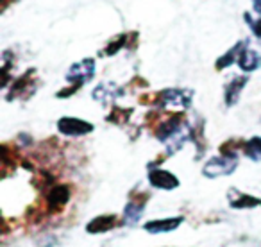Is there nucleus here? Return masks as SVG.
<instances>
[{
    "mask_svg": "<svg viewBox=\"0 0 261 247\" xmlns=\"http://www.w3.org/2000/svg\"><path fill=\"white\" fill-rule=\"evenodd\" d=\"M247 83H249V76H236L229 81L224 86V102L227 108L238 104L240 97H242V91L245 90Z\"/></svg>",
    "mask_w": 261,
    "mask_h": 247,
    "instance_id": "12",
    "label": "nucleus"
},
{
    "mask_svg": "<svg viewBox=\"0 0 261 247\" xmlns=\"http://www.w3.org/2000/svg\"><path fill=\"white\" fill-rule=\"evenodd\" d=\"M193 91L186 90V88H165V90L158 91L152 95H145L140 98L142 104L147 106H156L158 109H167V108H182L188 109L192 106Z\"/></svg>",
    "mask_w": 261,
    "mask_h": 247,
    "instance_id": "1",
    "label": "nucleus"
},
{
    "mask_svg": "<svg viewBox=\"0 0 261 247\" xmlns=\"http://www.w3.org/2000/svg\"><path fill=\"white\" fill-rule=\"evenodd\" d=\"M36 68H31L23 72L18 79H15L9 86L8 93H6V101H27L36 93L38 86H40V79L36 76Z\"/></svg>",
    "mask_w": 261,
    "mask_h": 247,
    "instance_id": "2",
    "label": "nucleus"
},
{
    "mask_svg": "<svg viewBox=\"0 0 261 247\" xmlns=\"http://www.w3.org/2000/svg\"><path fill=\"white\" fill-rule=\"evenodd\" d=\"M185 217H170V218H160V220H149L143 224V229L147 233H170V231H175L179 226L182 224Z\"/></svg>",
    "mask_w": 261,
    "mask_h": 247,
    "instance_id": "15",
    "label": "nucleus"
},
{
    "mask_svg": "<svg viewBox=\"0 0 261 247\" xmlns=\"http://www.w3.org/2000/svg\"><path fill=\"white\" fill-rule=\"evenodd\" d=\"M70 197H72V190H70L68 185H58L56 183L54 186L45 192V201H43V208L47 211V215H56L63 210V208L68 204Z\"/></svg>",
    "mask_w": 261,
    "mask_h": 247,
    "instance_id": "4",
    "label": "nucleus"
},
{
    "mask_svg": "<svg viewBox=\"0 0 261 247\" xmlns=\"http://www.w3.org/2000/svg\"><path fill=\"white\" fill-rule=\"evenodd\" d=\"M95 126L91 122H86L77 116H61L58 120V131L63 136H70V138H77V136H84L93 133Z\"/></svg>",
    "mask_w": 261,
    "mask_h": 247,
    "instance_id": "7",
    "label": "nucleus"
},
{
    "mask_svg": "<svg viewBox=\"0 0 261 247\" xmlns=\"http://www.w3.org/2000/svg\"><path fill=\"white\" fill-rule=\"evenodd\" d=\"M147 179H149L150 186H154V188H158V190H175L179 185H181L177 176L172 174V172H168V170H163V168H160V167L149 168Z\"/></svg>",
    "mask_w": 261,
    "mask_h": 247,
    "instance_id": "9",
    "label": "nucleus"
},
{
    "mask_svg": "<svg viewBox=\"0 0 261 247\" xmlns=\"http://www.w3.org/2000/svg\"><path fill=\"white\" fill-rule=\"evenodd\" d=\"M236 65H238L240 70H243L245 73L256 72L257 68H261V54L257 51H254V48L245 47L242 51V54H240Z\"/></svg>",
    "mask_w": 261,
    "mask_h": 247,
    "instance_id": "16",
    "label": "nucleus"
},
{
    "mask_svg": "<svg viewBox=\"0 0 261 247\" xmlns=\"http://www.w3.org/2000/svg\"><path fill=\"white\" fill-rule=\"evenodd\" d=\"M243 143H245V140L242 138H231L222 143L218 153L224 154V156H238V153L243 151Z\"/></svg>",
    "mask_w": 261,
    "mask_h": 247,
    "instance_id": "19",
    "label": "nucleus"
},
{
    "mask_svg": "<svg viewBox=\"0 0 261 247\" xmlns=\"http://www.w3.org/2000/svg\"><path fill=\"white\" fill-rule=\"evenodd\" d=\"M245 47H249V40H240L236 45H232L231 48H229L227 52H224V54L220 56V58L215 61V68L218 70V72H222V70H225V68H229L231 65H234L236 61H238V58H240V54H242V51Z\"/></svg>",
    "mask_w": 261,
    "mask_h": 247,
    "instance_id": "14",
    "label": "nucleus"
},
{
    "mask_svg": "<svg viewBox=\"0 0 261 247\" xmlns=\"http://www.w3.org/2000/svg\"><path fill=\"white\" fill-rule=\"evenodd\" d=\"M149 197H150L149 192H140V190H133V192L129 193V203L125 204L123 213H122L123 226L125 224L133 226L142 218L143 210H145V204H147V201H149Z\"/></svg>",
    "mask_w": 261,
    "mask_h": 247,
    "instance_id": "5",
    "label": "nucleus"
},
{
    "mask_svg": "<svg viewBox=\"0 0 261 247\" xmlns=\"http://www.w3.org/2000/svg\"><path fill=\"white\" fill-rule=\"evenodd\" d=\"M252 2V13L256 16H261V0H250Z\"/></svg>",
    "mask_w": 261,
    "mask_h": 247,
    "instance_id": "22",
    "label": "nucleus"
},
{
    "mask_svg": "<svg viewBox=\"0 0 261 247\" xmlns=\"http://www.w3.org/2000/svg\"><path fill=\"white\" fill-rule=\"evenodd\" d=\"M81 88H83V86H79V84H70V86L63 88L61 91H58V93H56V97H59V98H66V97H70V95L77 93V91H79Z\"/></svg>",
    "mask_w": 261,
    "mask_h": 247,
    "instance_id": "21",
    "label": "nucleus"
},
{
    "mask_svg": "<svg viewBox=\"0 0 261 247\" xmlns=\"http://www.w3.org/2000/svg\"><path fill=\"white\" fill-rule=\"evenodd\" d=\"M243 156L252 161H261V136H252L243 143Z\"/></svg>",
    "mask_w": 261,
    "mask_h": 247,
    "instance_id": "17",
    "label": "nucleus"
},
{
    "mask_svg": "<svg viewBox=\"0 0 261 247\" xmlns=\"http://www.w3.org/2000/svg\"><path fill=\"white\" fill-rule=\"evenodd\" d=\"M227 203L232 210H254V208H261L259 197H254L250 193H243L236 188H229Z\"/></svg>",
    "mask_w": 261,
    "mask_h": 247,
    "instance_id": "11",
    "label": "nucleus"
},
{
    "mask_svg": "<svg viewBox=\"0 0 261 247\" xmlns=\"http://www.w3.org/2000/svg\"><path fill=\"white\" fill-rule=\"evenodd\" d=\"M129 45H133V47L136 48V45H138V33H122V34H118V36L111 38V40L106 43V47L98 52V56H102V58H111V56L118 54L122 48H129Z\"/></svg>",
    "mask_w": 261,
    "mask_h": 247,
    "instance_id": "8",
    "label": "nucleus"
},
{
    "mask_svg": "<svg viewBox=\"0 0 261 247\" xmlns=\"http://www.w3.org/2000/svg\"><path fill=\"white\" fill-rule=\"evenodd\" d=\"M243 20L249 26L252 36L261 43V16H252L250 13H243Z\"/></svg>",
    "mask_w": 261,
    "mask_h": 247,
    "instance_id": "20",
    "label": "nucleus"
},
{
    "mask_svg": "<svg viewBox=\"0 0 261 247\" xmlns=\"http://www.w3.org/2000/svg\"><path fill=\"white\" fill-rule=\"evenodd\" d=\"M95 70H97V63H95L93 58H84L81 59V61L73 63L72 66L68 68V72H66L65 79L68 81L70 84H79V86H83V84L90 83L91 79L95 77Z\"/></svg>",
    "mask_w": 261,
    "mask_h": 247,
    "instance_id": "6",
    "label": "nucleus"
},
{
    "mask_svg": "<svg viewBox=\"0 0 261 247\" xmlns=\"http://www.w3.org/2000/svg\"><path fill=\"white\" fill-rule=\"evenodd\" d=\"M123 95H125V90H123V88H120L118 84H115V83H100L93 90L91 97H93L97 102H100V104H109V102H115L116 98L123 97Z\"/></svg>",
    "mask_w": 261,
    "mask_h": 247,
    "instance_id": "13",
    "label": "nucleus"
},
{
    "mask_svg": "<svg viewBox=\"0 0 261 247\" xmlns=\"http://www.w3.org/2000/svg\"><path fill=\"white\" fill-rule=\"evenodd\" d=\"M130 115H133V109L115 106V108L111 109V113L106 116V120H108L109 124H115V126H125V124L129 122Z\"/></svg>",
    "mask_w": 261,
    "mask_h": 247,
    "instance_id": "18",
    "label": "nucleus"
},
{
    "mask_svg": "<svg viewBox=\"0 0 261 247\" xmlns=\"http://www.w3.org/2000/svg\"><path fill=\"white\" fill-rule=\"evenodd\" d=\"M123 226V218L116 217L115 213H106V215H98L93 220L88 222L86 231L90 235H98V233H108L115 228H120Z\"/></svg>",
    "mask_w": 261,
    "mask_h": 247,
    "instance_id": "10",
    "label": "nucleus"
},
{
    "mask_svg": "<svg viewBox=\"0 0 261 247\" xmlns=\"http://www.w3.org/2000/svg\"><path fill=\"white\" fill-rule=\"evenodd\" d=\"M236 168H238V156L218 154V156L211 158V160H207L204 163L202 176L207 179H217V178H224V176H231Z\"/></svg>",
    "mask_w": 261,
    "mask_h": 247,
    "instance_id": "3",
    "label": "nucleus"
}]
</instances>
